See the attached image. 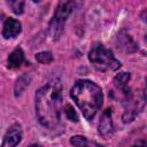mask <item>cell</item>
Here are the masks:
<instances>
[{
    "mask_svg": "<svg viewBox=\"0 0 147 147\" xmlns=\"http://www.w3.org/2000/svg\"><path fill=\"white\" fill-rule=\"evenodd\" d=\"M8 5H9V7L14 14L21 15L24 10L25 0H8Z\"/></svg>",
    "mask_w": 147,
    "mask_h": 147,
    "instance_id": "cell-12",
    "label": "cell"
},
{
    "mask_svg": "<svg viewBox=\"0 0 147 147\" xmlns=\"http://www.w3.org/2000/svg\"><path fill=\"white\" fill-rule=\"evenodd\" d=\"M99 133L103 137V138H109L113 134V121H111V111L110 109H106V111L102 114V116L100 117V122H99Z\"/></svg>",
    "mask_w": 147,
    "mask_h": 147,
    "instance_id": "cell-7",
    "label": "cell"
},
{
    "mask_svg": "<svg viewBox=\"0 0 147 147\" xmlns=\"http://www.w3.org/2000/svg\"><path fill=\"white\" fill-rule=\"evenodd\" d=\"M24 62V53L22 48H15L8 56V68L10 69H17L22 65Z\"/></svg>",
    "mask_w": 147,
    "mask_h": 147,
    "instance_id": "cell-9",
    "label": "cell"
},
{
    "mask_svg": "<svg viewBox=\"0 0 147 147\" xmlns=\"http://www.w3.org/2000/svg\"><path fill=\"white\" fill-rule=\"evenodd\" d=\"M88 60L100 71L117 70L121 67V62L114 56L113 52L106 48L102 44H95L88 52Z\"/></svg>",
    "mask_w": 147,
    "mask_h": 147,
    "instance_id": "cell-3",
    "label": "cell"
},
{
    "mask_svg": "<svg viewBox=\"0 0 147 147\" xmlns=\"http://www.w3.org/2000/svg\"><path fill=\"white\" fill-rule=\"evenodd\" d=\"M29 80H30V78H28L26 75H24V76H22V77H20L17 79V82L15 84V88H14L16 96H18V95L22 94V92L24 91V88L29 85Z\"/></svg>",
    "mask_w": 147,
    "mask_h": 147,
    "instance_id": "cell-11",
    "label": "cell"
},
{
    "mask_svg": "<svg viewBox=\"0 0 147 147\" xmlns=\"http://www.w3.org/2000/svg\"><path fill=\"white\" fill-rule=\"evenodd\" d=\"M70 96L87 121H92L94 118L103 101L102 90L100 86L87 79L77 80L70 91Z\"/></svg>",
    "mask_w": 147,
    "mask_h": 147,
    "instance_id": "cell-2",
    "label": "cell"
},
{
    "mask_svg": "<svg viewBox=\"0 0 147 147\" xmlns=\"http://www.w3.org/2000/svg\"><path fill=\"white\" fill-rule=\"evenodd\" d=\"M117 45H118V48H121L122 51H124L126 53L136 52L137 48H138L136 42L132 40V38L125 31H121L119 32V34L117 37Z\"/></svg>",
    "mask_w": 147,
    "mask_h": 147,
    "instance_id": "cell-8",
    "label": "cell"
},
{
    "mask_svg": "<svg viewBox=\"0 0 147 147\" xmlns=\"http://www.w3.org/2000/svg\"><path fill=\"white\" fill-rule=\"evenodd\" d=\"M64 114L67 116L68 119H70L71 122H78V115L75 111V109L72 108L71 105H65L64 107Z\"/></svg>",
    "mask_w": 147,
    "mask_h": 147,
    "instance_id": "cell-14",
    "label": "cell"
},
{
    "mask_svg": "<svg viewBox=\"0 0 147 147\" xmlns=\"http://www.w3.org/2000/svg\"><path fill=\"white\" fill-rule=\"evenodd\" d=\"M22 31V25L20 23V21L15 20V18H7L3 23V28H2V37L5 39H10V38H15L16 36H18Z\"/></svg>",
    "mask_w": 147,
    "mask_h": 147,
    "instance_id": "cell-6",
    "label": "cell"
},
{
    "mask_svg": "<svg viewBox=\"0 0 147 147\" xmlns=\"http://www.w3.org/2000/svg\"><path fill=\"white\" fill-rule=\"evenodd\" d=\"M140 17H141V20L147 24V8L146 9H144L142 11H141V14H140Z\"/></svg>",
    "mask_w": 147,
    "mask_h": 147,
    "instance_id": "cell-16",
    "label": "cell"
},
{
    "mask_svg": "<svg viewBox=\"0 0 147 147\" xmlns=\"http://www.w3.org/2000/svg\"><path fill=\"white\" fill-rule=\"evenodd\" d=\"M130 78H131V75L129 72H121V74H118V75L115 76L114 84H115V86L118 90H122V91H124V93H127L126 85H127Z\"/></svg>",
    "mask_w": 147,
    "mask_h": 147,
    "instance_id": "cell-10",
    "label": "cell"
},
{
    "mask_svg": "<svg viewBox=\"0 0 147 147\" xmlns=\"http://www.w3.org/2000/svg\"><path fill=\"white\" fill-rule=\"evenodd\" d=\"M33 1H34V2H40L41 0H33Z\"/></svg>",
    "mask_w": 147,
    "mask_h": 147,
    "instance_id": "cell-18",
    "label": "cell"
},
{
    "mask_svg": "<svg viewBox=\"0 0 147 147\" xmlns=\"http://www.w3.org/2000/svg\"><path fill=\"white\" fill-rule=\"evenodd\" d=\"M36 60L39 62V63H42V64H48L53 61V55L51 52H40L36 55Z\"/></svg>",
    "mask_w": 147,
    "mask_h": 147,
    "instance_id": "cell-13",
    "label": "cell"
},
{
    "mask_svg": "<svg viewBox=\"0 0 147 147\" xmlns=\"http://www.w3.org/2000/svg\"><path fill=\"white\" fill-rule=\"evenodd\" d=\"M22 139V127L20 124H13L8 131L5 134L3 141H2V147H14L20 144Z\"/></svg>",
    "mask_w": 147,
    "mask_h": 147,
    "instance_id": "cell-5",
    "label": "cell"
},
{
    "mask_svg": "<svg viewBox=\"0 0 147 147\" xmlns=\"http://www.w3.org/2000/svg\"><path fill=\"white\" fill-rule=\"evenodd\" d=\"M62 87L59 82H51L36 94V114L41 125L55 129L61 121Z\"/></svg>",
    "mask_w": 147,
    "mask_h": 147,
    "instance_id": "cell-1",
    "label": "cell"
},
{
    "mask_svg": "<svg viewBox=\"0 0 147 147\" xmlns=\"http://www.w3.org/2000/svg\"><path fill=\"white\" fill-rule=\"evenodd\" d=\"M70 144L74 145V146H79L80 147V146H86L88 144V141L83 136H74L70 139Z\"/></svg>",
    "mask_w": 147,
    "mask_h": 147,
    "instance_id": "cell-15",
    "label": "cell"
},
{
    "mask_svg": "<svg viewBox=\"0 0 147 147\" xmlns=\"http://www.w3.org/2000/svg\"><path fill=\"white\" fill-rule=\"evenodd\" d=\"M144 98L147 101V79H146V86H145V91H144Z\"/></svg>",
    "mask_w": 147,
    "mask_h": 147,
    "instance_id": "cell-17",
    "label": "cell"
},
{
    "mask_svg": "<svg viewBox=\"0 0 147 147\" xmlns=\"http://www.w3.org/2000/svg\"><path fill=\"white\" fill-rule=\"evenodd\" d=\"M72 10V3L70 0H60L54 17L49 23V36L52 37V39L56 40L61 37L62 32H63V28H64V23L67 21V18L69 17V15L71 14Z\"/></svg>",
    "mask_w": 147,
    "mask_h": 147,
    "instance_id": "cell-4",
    "label": "cell"
}]
</instances>
